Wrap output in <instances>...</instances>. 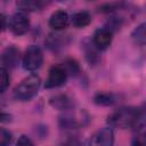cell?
<instances>
[{"instance_id":"9a60e30c","label":"cell","mask_w":146,"mask_h":146,"mask_svg":"<svg viewBox=\"0 0 146 146\" xmlns=\"http://www.w3.org/2000/svg\"><path fill=\"white\" fill-rule=\"evenodd\" d=\"M146 127V102L138 107V114H137V119L136 122L132 127L133 130L137 131H141L143 128Z\"/></svg>"},{"instance_id":"7a4b0ae2","label":"cell","mask_w":146,"mask_h":146,"mask_svg":"<svg viewBox=\"0 0 146 146\" xmlns=\"http://www.w3.org/2000/svg\"><path fill=\"white\" fill-rule=\"evenodd\" d=\"M41 79L36 74H31L23 79L14 89V97L17 100L26 102L32 99L39 91Z\"/></svg>"},{"instance_id":"8fae6325","label":"cell","mask_w":146,"mask_h":146,"mask_svg":"<svg viewBox=\"0 0 146 146\" xmlns=\"http://www.w3.org/2000/svg\"><path fill=\"white\" fill-rule=\"evenodd\" d=\"M16 5L21 11L26 13V11H36L42 9L46 6V2L40 0H22V1H18Z\"/></svg>"},{"instance_id":"7c38bea8","label":"cell","mask_w":146,"mask_h":146,"mask_svg":"<svg viewBox=\"0 0 146 146\" xmlns=\"http://www.w3.org/2000/svg\"><path fill=\"white\" fill-rule=\"evenodd\" d=\"M132 41L138 46H146V22L140 23L131 32Z\"/></svg>"},{"instance_id":"d6986e66","label":"cell","mask_w":146,"mask_h":146,"mask_svg":"<svg viewBox=\"0 0 146 146\" xmlns=\"http://www.w3.org/2000/svg\"><path fill=\"white\" fill-rule=\"evenodd\" d=\"M131 146H146V131H139L132 138Z\"/></svg>"},{"instance_id":"ffe728a7","label":"cell","mask_w":146,"mask_h":146,"mask_svg":"<svg viewBox=\"0 0 146 146\" xmlns=\"http://www.w3.org/2000/svg\"><path fill=\"white\" fill-rule=\"evenodd\" d=\"M89 47H88V49L86 50V57H87V59L90 62V63H95L97 59H98V55H97V48L94 46V43L92 44H88Z\"/></svg>"},{"instance_id":"ac0fdd59","label":"cell","mask_w":146,"mask_h":146,"mask_svg":"<svg viewBox=\"0 0 146 146\" xmlns=\"http://www.w3.org/2000/svg\"><path fill=\"white\" fill-rule=\"evenodd\" d=\"M64 68L66 70L67 74L68 75H76L79 73V65L75 60L73 59H70V60H66L64 64H63Z\"/></svg>"},{"instance_id":"52a82bcc","label":"cell","mask_w":146,"mask_h":146,"mask_svg":"<svg viewBox=\"0 0 146 146\" xmlns=\"http://www.w3.org/2000/svg\"><path fill=\"white\" fill-rule=\"evenodd\" d=\"M113 39V31L108 27H100L92 35V43L98 50H106Z\"/></svg>"},{"instance_id":"5bb4252c","label":"cell","mask_w":146,"mask_h":146,"mask_svg":"<svg viewBox=\"0 0 146 146\" xmlns=\"http://www.w3.org/2000/svg\"><path fill=\"white\" fill-rule=\"evenodd\" d=\"M94 102L97 105L102 106H110L117 102V97L112 92H98L94 97Z\"/></svg>"},{"instance_id":"44dd1931","label":"cell","mask_w":146,"mask_h":146,"mask_svg":"<svg viewBox=\"0 0 146 146\" xmlns=\"http://www.w3.org/2000/svg\"><path fill=\"white\" fill-rule=\"evenodd\" d=\"M16 146H35V145H34V143H33L27 136L22 135V136L18 138V140H17V143H16Z\"/></svg>"},{"instance_id":"8992f818","label":"cell","mask_w":146,"mask_h":146,"mask_svg":"<svg viewBox=\"0 0 146 146\" xmlns=\"http://www.w3.org/2000/svg\"><path fill=\"white\" fill-rule=\"evenodd\" d=\"M114 131L112 127H105L97 130L89 140V146H113Z\"/></svg>"},{"instance_id":"4fadbf2b","label":"cell","mask_w":146,"mask_h":146,"mask_svg":"<svg viewBox=\"0 0 146 146\" xmlns=\"http://www.w3.org/2000/svg\"><path fill=\"white\" fill-rule=\"evenodd\" d=\"M71 21H72V24H73L75 27L82 29V27H86V26H88V25L90 24V22H91V16H90V14H89L88 11L82 10V11L75 13V14L72 16Z\"/></svg>"},{"instance_id":"5b68a950","label":"cell","mask_w":146,"mask_h":146,"mask_svg":"<svg viewBox=\"0 0 146 146\" xmlns=\"http://www.w3.org/2000/svg\"><path fill=\"white\" fill-rule=\"evenodd\" d=\"M67 72L63 65H54L48 73V78L46 80V88H57L63 86L67 80Z\"/></svg>"},{"instance_id":"277c9868","label":"cell","mask_w":146,"mask_h":146,"mask_svg":"<svg viewBox=\"0 0 146 146\" xmlns=\"http://www.w3.org/2000/svg\"><path fill=\"white\" fill-rule=\"evenodd\" d=\"M8 27L15 35H23L30 27V19L23 11L15 13L8 19Z\"/></svg>"},{"instance_id":"603a6c76","label":"cell","mask_w":146,"mask_h":146,"mask_svg":"<svg viewBox=\"0 0 146 146\" xmlns=\"http://www.w3.org/2000/svg\"><path fill=\"white\" fill-rule=\"evenodd\" d=\"M70 146H76V145H75V144H74V143H73V144H71V145H70Z\"/></svg>"},{"instance_id":"9c48e42d","label":"cell","mask_w":146,"mask_h":146,"mask_svg":"<svg viewBox=\"0 0 146 146\" xmlns=\"http://www.w3.org/2000/svg\"><path fill=\"white\" fill-rule=\"evenodd\" d=\"M68 14L64 10H56L55 13L51 14L50 18H49V25L50 27H52L54 30H63L68 25Z\"/></svg>"},{"instance_id":"e0dca14e","label":"cell","mask_w":146,"mask_h":146,"mask_svg":"<svg viewBox=\"0 0 146 146\" xmlns=\"http://www.w3.org/2000/svg\"><path fill=\"white\" fill-rule=\"evenodd\" d=\"M13 143V135L5 128L0 129V146H10Z\"/></svg>"},{"instance_id":"2e32d148","label":"cell","mask_w":146,"mask_h":146,"mask_svg":"<svg viewBox=\"0 0 146 146\" xmlns=\"http://www.w3.org/2000/svg\"><path fill=\"white\" fill-rule=\"evenodd\" d=\"M10 84V75L9 71L5 67H1L0 70V91L3 94Z\"/></svg>"},{"instance_id":"6da1fadb","label":"cell","mask_w":146,"mask_h":146,"mask_svg":"<svg viewBox=\"0 0 146 146\" xmlns=\"http://www.w3.org/2000/svg\"><path fill=\"white\" fill-rule=\"evenodd\" d=\"M138 114V107L127 106L120 107L119 110L112 112L107 117V123L112 128L127 129L132 128Z\"/></svg>"},{"instance_id":"30bf717a","label":"cell","mask_w":146,"mask_h":146,"mask_svg":"<svg viewBox=\"0 0 146 146\" xmlns=\"http://www.w3.org/2000/svg\"><path fill=\"white\" fill-rule=\"evenodd\" d=\"M50 105L57 110H60V111H68L73 107V102L72 99L67 96V95H56V96H52L49 100Z\"/></svg>"},{"instance_id":"7402d4cb","label":"cell","mask_w":146,"mask_h":146,"mask_svg":"<svg viewBox=\"0 0 146 146\" xmlns=\"http://www.w3.org/2000/svg\"><path fill=\"white\" fill-rule=\"evenodd\" d=\"M0 19H1V23H2V31H5L6 30V27H7V24H6V16L3 15V14H1L0 15Z\"/></svg>"},{"instance_id":"3957f363","label":"cell","mask_w":146,"mask_h":146,"mask_svg":"<svg viewBox=\"0 0 146 146\" xmlns=\"http://www.w3.org/2000/svg\"><path fill=\"white\" fill-rule=\"evenodd\" d=\"M42 63H43V54H42L41 48L35 44L30 46L25 50L23 58H22L23 68L26 71L33 72V71H36L38 68H40Z\"/></svg>"},{"instance_id":"ba28073f","label":"cell","mask_w":146,"mask_h":146,"mask_svg":"<svg viewBox=\"0 0 146 146\" xmlns=\"http://www.w3.org/2000/svg\"><path fill=\"white\" fill-rule=\"evenodd\" d=\"M21 59V52L19 49L16 48L15 46H9L7 47L2 54H1V67L7 68L8 71L11 68H15Z\"/></svg>"}]
</instances>
